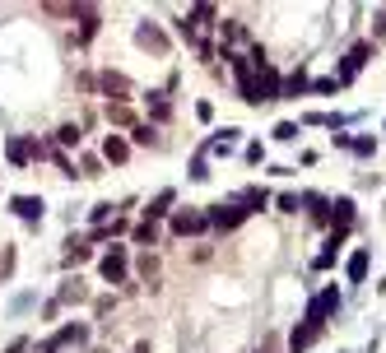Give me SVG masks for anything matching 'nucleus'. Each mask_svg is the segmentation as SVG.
<instances>
[{"mask_svg":"<svg viewBox=\"0 0 386 353\" xmlns=\"http://www.w3.org/2000/svg\"><path fill=\"white\" fill-rule=\"evenodd\" d=\"M373 56H377V37H358V42H353L349 52L340 56V66H335V79H340V84H353V79H358V70H363Z\"/></svg>","mask_w":386,"mask_h":353,"instance_id":"1","label":"nucleus"},{"mask_svg":"<svg viewBox=\"0 0 386 353\" xmlns=\"http://www.w3.org/2000/svg\"><path fill=\"white\" fill-rule=\"evenodd\" d=\"M340 307H344V293L335 284H326L321 293H312L308 298V307H303V321H317V325H326L331 316H340Z\"/></svg>","mask_w":386,"mask_h":353,"instance_id":"2","label":"nucleus"},{"mask_svg":"<svg viewBox=\"0 0 386 353\" xmlns=\"http://www.w3.org/2000/svg\"><path fill=\"white\" fill-rule=\"evenodd\" d=\"M168 232H172V237H205V232H214V228H210V214L205 210L187 205V210H177L172 219H168Z\"/></svg>","mask_w":386,"mask_h":353,"instance_id":"3","label":"nucleus"},{"mask_svg":"<svg viewBox=\"0 0 386 353\" xmlns=\"http://www.w3.org/2000/svg\"><path fill=\"white\" fill-rule=\"evenodd\" d=\"M205 214H210V228L219 232V237H223V232H238L247 219H252L238 200H228V205H223V200H219V205H205Z\"/></svg>","mask_w":386,"mask_h":353,"instance_id":"4","label":"nucleus"},{"mask_svg":"<svg viewBox=\"0 0 386 353\" xmlns=\"http://www.w3.org/2000/svg\"><path fill=\"white\" fill-rule=\"evenodd\" d=\"M98 275L103 284H131V251L126 246H112L98 256Z\"/></svg>","mask_w":386,"mask_h":353,"instance_id":"5","label":"nucleus"},{"mask_svg":"<svg viewBox=\"0 0 386 353\" xmlns=\"http://www.w3.org/2000/svg\"><path fill=\"white\" fill-rule=\"evenodd\" d=\"M10 214L23 219L28 228H37V223L47 219V200L42 196H10Z\"/></svg>","mask_w":386,"mask_h":353,"instance_id":"6","label":"nucleus"},{"mask_svg":"<svg viewBox=\"0 0 386 353\" xmlns=\"http://www.w3.org/2000/svg\"><path fill=\"white\" fill-rule=\"evenodd\" d=\"M135 47H144V52H154V56H168L172 52V42H168V33L158 28V23H135Z\"/></svg>","mask_w":386,"mask_h":353,"instance_id":"7","label":"nucleus"},{"mask_svg":"<svg viewBox=\"0 0 386 353\" xmlns=\"http://www.w3.org/2000/svg\"><path fill=\"white\" fill-rule=\"evenodd\" d=\"M88 340H93V330H88L84 321H66V325H61L56 335H47V344H52L56 353H61V349H70V344H79V349H84Z\"/></svg>","mask_w":386,"mask_h":353,"instance_id":"8","label":"nucleus"},{"mask_svg":"<svg viewBox=\"0 0 386 353\" xmlns=\"http://www.w3.org/2000/svg\"><path fill=\"white\" fill-rule=\"evenodd\" d=\"M223 52H252L256 47V37H252V28H247L242 19H223Z\"/></svg>","mask_w":386,"mask_h":353,"instance_id":"9","label":"nucleus"},{"mask_svg":"<svg viewBox=\"0 0 386 353\" xmlns=\"http://www.w3.org/2000/svg\"><path fill=\"white\" fill-rule=\"evenodd\" d=\"M98 93H107V102H112V98L126 102V98L135 93V84L122 75V70H103V75H98Z\"/></svg>","mask_w":386,"mask_h":353,"instance_id":"10","label":"nucleus"},{"mask_svg":"<svg viewBox=\"0 0 386 353\" xmlns=\"http://www.w3.org/2000/svg\"><path fill=\"white\" fill-rule=\"evenodd\" d=\"M321 335H326V325H317V321H298V325L288 330V349H293V353H308Z\"/></svg>","mask_w":386,"mask_h":353,"instance_id":"11","label":"nucleus"},{"mask_svg":"<svg viewBox=\"0 0 386 353\" xmlns=\"http://www.w3.org/2000/svg\"><path fill=\"white\" fill-rule=\"evenodd\" d=\"M131 149H135V144H131V135H117V131H112V135H103V163L122 167L126 158H131Z\"/></svg>","mask_w":386,"mask_h":353,"instance_id":"12","label":"nucleus"},{"mask_svg":"<svg viewBox=\"0 0 386 353\" xmlns=\"http://www.w3.org/2000/svg\"><path fill=\"white\" fill-rule=\"evenodd\" d=\"M233 200H238L247 214H261V210H270V205H275V196H270L265 186H242V191H233Z\"/></svg>","mask_w":386,"mask_h":353,"instance_id":"13","label":"nucleus"},{"mask_svg":"<svg viewBox=\"0 0 386 353\" xmlns=\"http://www.w3.org/2000/svg\"><path fill=\"white\" fill-rule=\"evenodd\" d=\"M177 214V191L172 186H163L149 205H144V219H154V223H163V219H172Z\"/></svg>","mask_w":386,"mask_h":353,"instance_id":"14","label":"nucleus"},{"mask_svg":"<svg viewBox=\"0 0 386 353\" xmlns=\"http://www.w3.org/2000/svg\"><path fill=\"white\" fill-rule=\"evenodd\" d=\"M368 261H373V246H353L349 261H344V279H349V284H363V279H368Z\"/></svg>","mask_w":386,"mask_h":353,"instance_id":"15","label":"nucleus"},{"mask_svg":"<svg viewBox=\"0 0 386 353\" xmlns=\"http://www.w3.org/2000/svg\"><path fill=\"white\" fill-rule=\"evenodd\" d=\"M75 19H79L75 42H88V37H93V33L103 28V10H98V5H79V14H75Z\"/></svg>","mask_w":386,"mask_h":353,"instance_id":"16","label":"nucleus"},{"mask_svg":"<svg viewBox=\"0 0 386 353\" xmlns=\"http://www.w3.org/2000/svg\"><path fill=\"white\" fill-rule=\"evenodd\" d=\"M88 261H93V246H84V237H70L66 251H61V265H66V270H79V265H88Z\"/></svg>","mask_w":386,"mask_h":353,"instance_id":"17","label":"nucleus"},{"mask_svg":"<svg viewBox=\"0 0 386 353\" xmlns=\"http://www.w3.org/2000/svg\"><path fill=\"white\" fill-rule=\"evenodd\" d=\"M303 210L312 214V223H331V196H321V191H303Z\"/></svg>","mask_w":386,"mask_h":353,"instance_id":"18","label":"nucleus"},{"mask_svg":"<svg viewBox=\"0 0 386 353\" xmlns=\"http://www.w3.org/2000/svg\"><path fill=\"white\" fill-rule=\"evenodd\" d=\"M358 210H353V196H335L331 200V228H353Z\"/></svg>","mask_w":386,"mask_h":353,"instance_id":"19","label":"nucleus"},{"mask_svg":"<svg viewBox=\"0 0 386 353\" xmlns=\"http://www.w3.org/2000/svg\"><path fill=\"white\" fill-rule=\"evenodd\" d=\"M144 102H149V126L172 116V107H168V88H149V93H144Z\"/></svg>","mask_w":386,"mask_h":353,"instance_id":"20","label":"nucleus"},{"mask_svg":"<svg viewBox=\"0 0 386 353\" xmlns=\"http://www.w3.org/2000/svg\"><path fill=\"white\" fill-rule=\"evenodd\" d=\"M312 93V79H308V66H298L293 75H284V98H308Z\"/></svg>","mask_w":386,"mask_h":353,"instance_id":"21","label":"nucleus"},{"mask_svg":"<svg viewBox=\"0 0 386 353\" xmlns=\"http://www.w3.org/2000/svg\"><path fill=\"white\" fill-rule=\"evenodd\" d=\"M158 237H163V232H158V223H154V219H140V223L131 228V242H135V246H144V251H149V246H158Z\"/></svg>","mask_w":386,"mask_h":353,"instance_id":"22","label":"nucleus"},{"mask_svg":"<svg viewBox=\"0 0 386 353\" xmlns=\"http://www.w3.org/2000/svg\"><path fill=\"white\" fill-rule=\"evenodd\" d=\"M56 302H61V307H70V302H88V288H84V279H66V284L56 288Z\"/></svg>","mask_w":386,"mask_h":353,"instance_id":"23","label":"nucleus"},{"mask_svg":"<svg viewBox=\"0 0 386 353\" xmlns=\"http://www.w3.org/2000/svg\"><path fill=\"white\" fill-rule=\"evenodd\" d=\"M131 144H135V149H163V135H158V126L140 121V126L131 131Z\"/></svg>","mask_w":386,"mask_h":353,"instance_id":"24","label":"nucleus"},{"mask_svg":"<svg viewBox=\"0 0 386 353\" xmlns=\"http://www.w3.org/2000/svg\"><path fill=\"white\" fill-rule=\"evenodd\" d=\"M79 140H84V131H79L75 121H66V126H56V135H52V144L66 154V149H79Z\"/></svg>","mask_w":386,"mask_h":353,"instance_id":"25","label":"nucleus"},{"mask_svg":"<svg viewBox=\"0 0 386 353\" xmlns=\"http://www.w3.org/2000/svg\"><path fill=\"white\" fill-rule=\"evenodd\" d=\"M103 116H107V126H131V131L140 126V121H135V112L126 107V102H107V107H103Z\"/></svg>","mask_w":386,"mask_h":353,"instance_id":"26","label":"nucleus"},{"mask_svg":"<svg viewBox=\"0 0 386 353\" xmlns=\"http://www.w3.org/2000/svg\"><path fill=\"white\" fill-rule=\"evenodd\" d=\"M172 28H177V37H182L187 47H200V42H205V37H200V23L191 19V14H187V19H177Z\"/></svg>","mask_w":386,"mask_h":353,"instance_id":"27","label":"nucleus"},{"mask_svg":"<svg viewBox=\"0 0 386 353\" xmlns=\"http://www.w3.org/2000/svg\"><path fill=\"white\" fill-rule=\"evenodd\" d=\"M117 210H122V205H112V200H98V205L88 210V223H93V228H103V223L117 219Z\"/></svg>","mask_w":386,"mask_h":353,"instance_id":"28","label":"nucleus"},{"mask_svg":"<svg viewBox=\"0 0 386 353\" xmlns=\"http://www.w3.org/2000/svg\"><path fill=\"white\" fill-rule=\"evenodd\" d=\"M191 19H196L200 28H223V23H219V10H214V5H196V10H191Z\"/></svg>","mask_w":386,"mask_h":353,"instance_id":"29","label":"nucleus"},{"mask_svg":"<svg viewBox=\"0 0 386 353\" xmlns=\"http://www.w3.org/2000/svg\"><path fill=\"white\" fill-rule=\"evenodd\" d=\"M275 210L279 214H298L303 210V196H298V191H279V196H275Z\"/></svg>","mask_w":386,"mask_h":353,"instance_id":"30","label":"nucleus"},{"mask_svg":"<svg viewBox=\"0 0 386 353\" xmlns=\"http://www.w3.org/2000/svg\"><path fill=\"white\" fill-rule=\"evenodd\" d=\"M270 135H275V140H279V144H298L303 126H298V121H279V126H275V131H270Z\"/></svg>","mask_w":386,"mask_h":353,"instance_id":"31","label":"nucleus"},{"mask_svg":"<svg viewBox=\"0 0 386 353\" xmlns=\"http://www.w3.org/2000/svg\"><path fill=\"white\" fill-rule=\"evenodd\" d=\"M353 158H373L377 154V135H353V149H349Z\"/></svg>","mask_w":386,"mask_h":353,"instance_id":"32","label":"nucleus"},{"mask_svg":"<svg viewBox=\"0 0 386 353\" xmlns=\"http://www.w3.org/2000/svg\"><path fill=\"white\" fill-rule=\"evenodd\" d=\"M205 154H210V149H200V154L191 158V181H210V158Z\"/></svg>","mask_w":386,"mask_h":353,"instance_id":"33","label":"nucleus"},{"mask_svg":"<svg viewBox=\"0 0 386 353\" xmlns=\"http://www.w3.org/2000/svg\"><path fill=\"white\" fill-rule=\"evenodd\" d=\"M79 176H103V154H84V158H79Z\"/></svg>","mask_w":386,"mask_h":353,"instance_id":"34","label":"nucleus"},{"mask_svg":"<svg viewBox=\"0 0 386 353\" xmlns=\"http://www.w3.org/2000/svg\"><path fill=\"white\" fill-rule=\"evenodd\" d=\"M335 88H340V79H312V98H331V93H335Z\"/></svg>","mask_w":386,"mask_h":353,"instance_id":"35","label":"nucleus"},{"mask_svg":"<svg viewBox=\"0 0 386 353\" xmlns=\"http://www.w3.org/2000/svg\"><path fill=\"white\" fill-rule=\"evenodd\" d=\"M117 311V293H103V298H93V316H112Z\"/></svg>","mask_w":386,"mask_h":353,"instance_id":"36","label":"nucleus"},{"mask_svg":"<svg viewBox=\"0 0 386 353\" xmlns=\"http://www.w3.org/2000/svg\"><path fill=\"white\" fill-rule=\"evenodd\" d=\"M242 158H247L252 167H256V163H265V144H261V140H252V144L242 149Z\"/></svg>","mask_w":386,"mask_h":353,"instance_id":"37","label":"nucleus"},{"mask_svg":"<svg viewBox=\"0 0 386 353\" xmlns=\"http://www.w3.org/2000/svg\"><path fill=\"white\" fill-rule=\"evenodd\" d=\"M331 121V112H303L298 116V126H326Z\"/></svg>","mask_w":386,"mask_h":353,"instance_id":"38","label":"nucleus"},{"mask_svg":"<svg viewBox=\"0 0 386 353\" xmlns=\"http://www.w3.org/2000/svg\"><path fill=\"white\" fill-rule=\"evenodd\" d=\"M52 163H56V167H61V176H75V163H70V158H66V154H61V149H56V154H52Z\"/></svg>","mask_w":386,"mask_h":353,"instance_id":"39","label":"nucleus"},{"mask_svg":"<svg viewBox=\"0 0 386 353\" xmlns=\"http://www.w3.org/2000/svg\"><path fill=\"white\" fill-rule=\"evenodd\" d=\"M196 116H200V121H214V102L200 98V102H196Z\"/></svg>","mask_w":386,"mask_h":353,"instance_id":"40","label":"nucleus"},{"mask_svg":"<svg viewBox=\"0 0 386 353\" xmlns=\"http://www.w3.org/2000/svg\"><path fill=\"white\" fill-rule=\"evenodd\" d=\"M33 302H37V298H33V293H19V298H14V302H10V307H14V311H28V307H33Z\"/></svg>","mask_w":386,"mask_h":353,"instance_id":"41","label":"nucleus"},{"mask_svg":"<svg viewBox=\"0 0 386 353\" xmlns=\"http://www.w3.org/2000/svg\"><path fill=\"white\" fill-rule=\"evenodd\" d=\"M373 33H377V37H386V10H377V14H373Z\"/></svg>","mask_w":386,"mask_h":353,"instance_id":"42","label":"nucleus"},{"mask_svg":"<svg viewBox=\"0 0 386 353\" xmlns=\"http://www.w3.org/2000/svg\"><path fill=\"white\" fill-rule=\"evenodd\" d=\"M28 349H33V344H28V340L19 335V340H10V349H5V353H28Z\"/></svg>","mask_w":386,"mask_h":353,"instance_id":"43","label":"nucleus"},{"mask_svg":"<svg viewBox=\"0 0 386 353\" xmlns=\"http://www.w3.org/2000/svg\"><path fill=\"white\" fill-rule=\"evenodd\" d=\"M131 353H149V344H144V340H140V344H135V349H131Z\"/></svg>","mask_w":386,"mask_h":353,"instance_id":"44","label":"nucleus"},{"mask_svg":"<svg viewBox=\"0 0 386 353\" xmlns=\"http://www.w3.org/2000/svg\"><path fill=\"white\" fill-rule=\"evenodd\" d=\"M377 293H386V275H382V284H377Z\"/></svg>","mask_w":386,"mask_h":353,"instance_id":"45","label":"nucleus"}]
</instances>
